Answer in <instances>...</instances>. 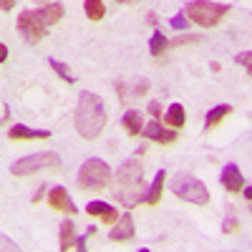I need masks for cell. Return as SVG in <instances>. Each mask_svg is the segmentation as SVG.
I'll return each mask as SVG.
<instances>
[{
	"mask_svg": "<svg viewBox=\"0 0 252 252\" xmlns=\"http://www.w3.org/2000/svg\"><path fill=\"white\" fill-rule=\"evenodd\" d=\"M86 212H89L91 217H101V220H106V222H116V220H119L116 209H114L109 202H101V199L89 202V204H86Z\"/></svg>",
	"mask_w": 252,
	"mask_h": 252,
	"instance_id": "obj_13",
	"label": "cell"
},
{
	"mask_svg": "<svg viewBox=\"0 0 252 252\" xmlns=\"http://www.w3.org/2000/svg\"><path fill=\"white\" fill-rule=\"evenodd\" d=\"M8 61V46H0V63Z\"/></svg>",
	"mask_w": 252,
	"mask_h": 252,
	"instance_id": "obj_30",
	"label": "cell"
},
{
	"mask_svg": "<svg viewBox=\"0 0 252 252\" xmlns=\"http://www.w3.org/2000/svg\"><path fill=\"white\" fill-rule=\"evenodd\" d=\"M83 13H86L89 20L98 23L106 15V0H83Z\"/></svg>",
	"mask_w": 252,
	"mask_h": 252,
	"instance_id": "obj_16",
	"label": "cell"
},
{
	"mask_svg": "<svg viewBox=\"0 0 252 252\" xmlns=\"http://www.w3.org/2000/svg\"><path fill=\"white\" fill-rule=\"evenodd\" d=\"M121 124H124V129H126V134H129V136H136V134H141V129H144L141 114H139L136 109H129V111H126L124 119H121Z\"/></svg>",
	"mask_w": 252,
	"mask_h": 252,
	"instance_id": "obj_17",
	"label": "cell"
},
{
	"mask_svg": "<svg viewBox=\"0 0 252 252\" xmlns=\"http://www.w3.org/2000/svg\"><path fill=\"white\" fill-rule=\"evenodd\" d=\"M8 139H10V141L51 139V131H46V129H28V126H23V124H15V126H10V131H8Z\"/></svg>",
	"mask_w": 252,
	"mask_h": 252,
	"instance_id": "obj_12",
	"label": "cell"
},
{
	"mask_svg": "<svg viewBox=\"0 0 252 252\" xmlns=\"http://www.w3.org/2000/svg\"><path fill=\"white\" fill-rule=\"evenodd\" d=\"M232 10V5L227 3H212V0H192L187 3L184 8V15L192 20V23L202 26V28H215L220 26V20Z\"/></svg>",
	"mask_w": 252,
	"mask_h": 252,
	"instance_id": "obj_3",
	"label": "cell"
},
{
	"mask_svg": "<svg viewBox=\"0 0 252 252\" xmlns=\"http://www.w3.org/2000/svg\"><path fill=\"white\" fill-rule=\"evenodd\" d=\"M91 235L86 232V235H81V237H76V250H81V252H86V240H89Z\"/></svg>",
	"mask_w": 252,
	"mask_h": 252,
	"instance_id": "obj_26",
	"label": "cell"
},
{
	"mask_svg": "<svg viewBox=\"0 0 252 252\" xmlns=\"http://www.w3.org/2000/svg\"><path fill=\"white\" fill-rule=\"evenodd\" d=\"M73 126H76L78 136L86 141H94L101 136V131L106 129V106H103V98L98 94H94V91L78 94Z\"/></svg>",
	"mask_w": 252,
	"mask_h": 252,
	"instance_id": "obj_1",
	"label": "cell"
},
{
	"mask_svg": "<svg viewBox=\"0 0 252 252\" xmlns=\"http://www.w3.org/2000/svg\"><path fill=\"white\" fill-rule=\"evenodd\" d=\"M164 121L172 126V129H182L184 121H187V114H184V106L182 103H169V109L164 114Z\"/></svg>",
	"mask_w": 252,
	"mask_h": 252,
	"instance_id": "obj_19",
	"label": "cell"
},
{
	"mask_svg": "<svg viewBox=\"0 0 252 252\" xmlns=\"http://www.w3.org/2000/svg\"><path fill=\"white\" fill-rule=\"evenodd\" d=\"M46 202L51 204V209H56V212H66V215H71V217L78 215V207L71 202L68 192H66L63 187H53V189H48V199H46Z\"/></svg>",
	"mask_w": 252,
	"mask_h": 252,
	"instance_id": "obj_9",
	"label": "cell"
},
{
	"mask_svg": "<svg viewBox=\"0 0 252 252\" xmlns=\"http://www.w3.org/2000/svg\"><path fill=\"white\" fill-rule=\"evenodd\" d=\"M134 235H136L134 220H131V215H129V212H126V215H121V217L116 220L114 229L109 232V240H111V242H131V240H134Z\"/></svg>",
	"mask_w": 252,
	"mask_h": 252,
	"instance_id": "obj_10",
	"label": "cell"
},
{
	"mask_svg": "<svg viewBox=\"0 0 252 252\" xmlns=\"http://www.w3.org/2000/svg\"><path fill=\"white\" fill-rule=\"evenodd\" d=\"M48 66L61 76V81H66V83H76V78H73V73L66 68V66H63V63L61 61H56V58H48Z\"/></svg>",
	"mask_w": 252,
	"mask_h": 252,
	"instance_id": "obj_22",
	"label": "cell"
},
{
	"mask_svg": "<svg viewBox=\"0 0 252 252\" xmlns=\"http://www.w3.org/2000/svg\"><path fill=\"white\" fill-rule=\"evenodd\" d=\"M169 187H172V192H174L182 202L197 204V207L209 204V192H207L204 182L197 179V177H192V174H177V177H172Z\"/></svg>",
	"mask_w": 252,
	"mask_h": 252,
	"instance_id": "obj_6",
	"label": "cell"
},
{
	"mask_svg": "<svg viewBox=\"0 0 252 252\" xmlns=\"http://www.w3.org/2000/svg\"><path fill=\"white\" fill-rule=\"evenodd\" d=\"M48 23L43 20L40 10H23L18 15V33L23 35L28 43H40L48 33Z\"/></svg>",
	"mask_w": 252,
	"mask_h": 252,
	"instance_id": "obj_7",
	"label": "cell"
},
{
	"mask_svg": "<svg viewBox=\"0 0 252 252\" xmlns=\"http://www.w3.org/2000/svg\"><path fill=\"white\" fill-rule=\"evenodd\" d=\"M250 212H252V204H250Z\"/></svg>",
	"mask_w": 252,
	"mask_h": 252,
	"instance_id": "obj_36",
	"label": "cell"
},
{
	"mask_svg": "<svg viewBox=\"0 0 252 252\" xmlns=\"http://www.w3.org/2000/svg\"><path fill=\"white\" fill-rule=\"evenodd\" d=\"M136 94H139V96H144V94H146V83H139V89H136Z\"/></svg>",
	"mask_w": 252,
	"mask_h": 252,
	"instance_id": "obj_33",
	"label": "cell"
},
{
	"mask_svg": "<svg viewBox=\"0 0 252 252\" xmlns=\"http://www.w3.org/2000/svg\"><path fill=\"white\" fill-rule=\"evenodd\" d=\"M237 229H240V220H237V217H227V220H224V224H222V232H224V235L237 232Z\"/></svg>",
	"mask_w": 252,
	"mask_h": 252,
	"instance_id": "obj_25",
	"label": "cell"
},
{
	"mask_svg": "<svg viewBox=\"0 0 252 252\" xmlns=\"http://www.w3.org/2000/svg\"><path fill=\"white\" fill-rule=\"evenodd\" d=\"M58 172L61 169V157L56 152H35L28 157H20L18 161H13L10 166V174L13 177H31L35 172Z\"/></svg>",
	"mask_w": 252,
	"mask_h": 252,
	"instance_id": "obj_5",
	"label": "cell"
},
{
	"mask_svg": "<svg viewBox=\"0 0 252 252\" xmlns=\"http://www.w3.org/2000/svg\"><path fill=\"white\" fill-rule=\"evenodd\" d=\"M116 187H114V197L124 207H136L144 202L146 189H144V166L136 159L124 161L116 169Z\"/></svg>",
	"mask_w": 252,
	"mask_h": 252,
	"instance_id": "obj_2",
	"label": "cell"
},
{
	"mask_svg": "<svg viewBox=\"0 0 252 252\" xmlns=\"http://www.w3.org/2000/svg\"><path fill=\"white\" fill-rule=\"evenodd\" d=\"M38 5H46V3H53V0H35Z\"/></svg>",
	"mask_w": 252,
	"mask_h": 252,
	"instance_id": "obj_35",
	"label": "cell"
},
{
	"mask_svg": "<svg viewBox=\"0 0 252 252\" xmlns=\"http://www.w3.org/2000/svg\"><path fill=\"white\" fill-rule=\"evenodd\" d=\"M0 8H3L5 13L13 10V8H15V0H0Z\"/></svg>",
	"mask_w": 252,
	"mask_h": 252,
	"instance_id": "obj_29",
	"label": "cell"
},
{
	"mask_svg": "<svg viewBox=\"0 0 252 252\" xmlns=\"http://www.w3.org/2000/svg\"><path fill=\"white\" fill-rule=\"evenodd\" d=\"M164 182H166V172L164 169H159L157 174H154V182H152V187L146 189V197H144V204H159V199H161V192H164Z\"/></svg>",
	"mask_w": 252,
	"mask_h": 252,
	"instance_id": "obj_15",
	"label": "cell"
},
{
	"mask_svg": "<svg viewBox=\"0 0 252 252\" xmlns=\"http://www.w3.org/2000/svg\"><path fill=\"white\" fill-rule=\"evenodd\" d=\"M43 194H48V187H46V184H40V187H38V192H35V197H33V202H40V197H43Z\"/></svg>",
	"mask_w": 252,
	"mask_h": 252,
	"instance_id": "obj_28",
	"label": "cell"
},
{
	"mask_svg": "<svg viewBox=\"0 0 252 252\" xmlns=\"http://www.w3.org/2000/svg\"><path fill=\"white\" fill-rule=\"evenodd\" d=\"M229 114H232V106H229V103H220V106L209 109V111H207V116H204V129H207V131H212L215 126H220Z\"/></svg>",
	"mask_w": 252,
	"mask_h": 252,
	"instance_id": "obj_14",
	"label": "cell"
},
{
	"mask_svg": "<svg viewBox=\"0 0 252 252\" xmlns=\"http://www.w3.org/2000/svg\"><path fill=\"white\" fill-rule=\"evenodd\" d=\"M169 23H172V28H177V31H184V28L189 26V20H187V15H184V10H182V13H177V15L169 20Z\"/></svg>",
	"mask_w": 252,
	"mask_h": 252,
	"instance_id": "obj_24",
	"label": "cell"
},
{
	"mask_svg": "<svg viewBox=\"0 0 252 252\" xmlns=\"http://www.w3.org/2000/svg\"><path fill=\"white\" fill-rule=\"evenodd\" d=\"M242 192H245V197H247V202H252V187H245V189H242Z\"/></svg>",
	"mask_w": 252,
	"mask_h": 252,
	"instance_id": "obj_32",
	"label": "cell"
},
{
	"mask_svg": "<svg viewBox=\"0 0 252 252\" xmlns=\"http://www.w3.org/2000/svg\"><path fill=\"white\" fill-rule=\"evenodd\" d=\"M114 3H121L124 5V3H139V0H114Z\"/></svg>",
	"mask_w": 252,
	"mask_h": 252,
	"instance_id": "obj_34",
	"label": "cell"
},
{
	"mask_svg": "<svg viewBox=\"0 0 252 252\" xmlns=\"http://www.w3.org/2000/svg\"><path fill=\"white\" fill-rule=\"evenodd\" d=\"M111 177H114L111 166L98 157H91L78 169V189H83V192H89V189L98 192V189H106L111 184Z\"/></svg>",
	"mask_w": 252,
	"mask_h": 252,
	"instance_id": "obj_4",
	"label": "cell"
},
{
	"mask_svg": "<svg viewBox=\"0 0 252 252\" xmlns=\"http://www.w3.org/2000/svg\"><path fill=\"white\" fill-rule=\"evenodd\" d=\"M58 237H61V250H63V252H68V250L76 245V224H73L71 220L61 222V232H58Z\"/></svg>",
	"mask_w": 252,
	"mask_h": 252,
	"instance_id": "obj_20",
	"label": "cell"
},
{
	"mask_svg": "<svg viewBox=\"0 0 252 252\" xmlns=\"http://www.w3.org/2000/svg\"><path fill=\"white\" fill-rule=\"evenodd\" d=\"M38 10H40V15H43V20H46L48 26L61 23V20H63V13H66V10H63V5H61V3H56V0H53V3L40 5Z\"/></svg>",
	"mask_w": 252,
	"mask_h": 252,
	"instance_id": "obj_18",
	"label": "cell"
},
{
	"mask_svg": "<svg viewBox=\"0 0 252 252\" xmlns=\"http://www.w3.org/2000/svg\"><path fill=\"white\" fill-rule=\"evenodd\" d=\"M166 48H169V40H166V35L161 31H154L152 40H149V53L152 56H161Z\"/></svg>",
	"mask_w": 252,
	"mask_h": 252,
	"instance_id": "obj_21",
	"label": "cell"
},
{
	"mask_svg": "<svg viewBox=\"0 0 252 252\" xmlns=\"http://www.w3.org/2000/svg\"><path fill=\"white\" fill-rule=\"evenodd\" d=\"M220 182H222V187L227 189V192H232V194H237V192L245 189V177H242L237 164H227L222 169V174H220Z\"/></svg>",
	"mask_w": 252,
	"mask_h": 252,
	"instance_id": "obj_11",
	"label": "cell"
},
{
	"mask_svg": "<svg viewBox=\"0 0 252 252\" xmlns=\"http://www.w3.org/2000/svg\"><path fill=\"white\" fill-rule=\"evenodd\" d=\"M10 119V109H8V103H3V124Z\"/></svg>",
	"mask_w": 252,
	"mask_h": 252,
	"instance_id": "obj_31",
	"label": "cell"
},
{
	"mask_svg": "<svg viewBox=\"0 0 252 252\" xmlns=\"http://www.w3.org/2000/svg\"><path fill=\"white\" fill-rule=\"evenodd\" d=\"M235 63L247 71V76H252V51H242V53H237V56H235Z\"/></svg>",
	"mask_w": 252,
	"mask_h": 252,
	"instance_id": "obj_23",
	"label": "cell"
},
{
	"mask_svg": "<svg viewBox=\"0 0 252 252\" xmlns=\"http://www.w3.org/2000/svg\"><path fill=\"white\" fill-rule=\"evenodd\" d=\"M149 114H152L154 119H157V116L161 114V106H159V103H157V101H149Z\"/></svg>",
	"mask_w": 252,
	"mask_h": 252,
	"instance_id": "obj_27",
	"label": "cell"
},
{
	"mask_svg": "<svg viewBox=\"0 0 252 252\" xmlns=\"http://www.w3.org/2000/svg\"><path fill=\"white\" fill-rule=\"evenodd\" d=\"M141 134H144V139L157 141V144H174L177 141V129H172V126H169V129H164L159 119L146 124L144 129H141Z\"/></svg>",
	"mask_w": 252,
	"mask_h": 252,
	"instance_id": "obj_8",
	"label": "cell"
}]
</instances>
